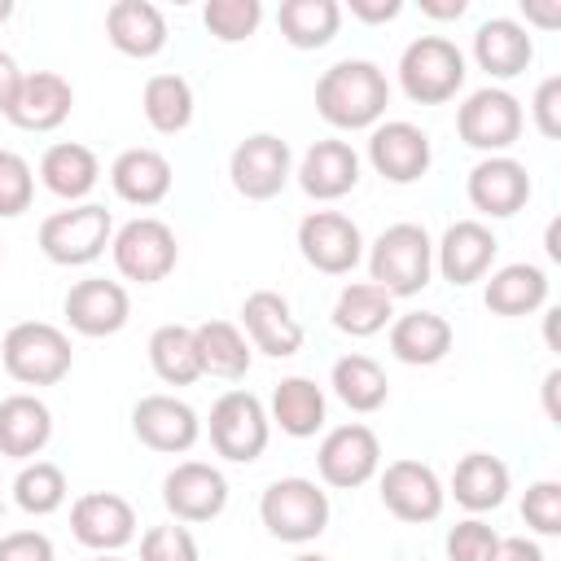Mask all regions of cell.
<instances>
[{
  "label": "cell",
  "mask_w": 561,
  "mask_h": 561,
  "mask_svg": "<svg viewBox=\"0 0 561 561\" xmlns=\"http://www.w3.org/2000/svg\"><path fill=\"white\" fill-rule=\"evenodd\" d=\"M390 83L377 61L346 57L316 79V114L337 131H373L386 118Z\"/></svg>",
  "instance_id": "obj_1"
},
{
  "label": "cell",
  "mask_w": 561,
  "mask_h": 561,
  "mask_svg": "<svg viewBox=\"0 0 561 561\" xmlns=\"http://www.w3.org/2000/svg\"><path fill=\"white\" fill-rule=\"evenodd\" d=\"M434 276V241L421 224H390L368 245V280L390 298H412Z\"/></svg>",
  "instance_id": "obj_2"
},
{
  "label": "cell",
  "mask_w": 561,
  "mask_h": 561,
  "mask_svg": "<svg viewBox=\"0 0 561 561\" xmlns=\"http://www.w3.org/2000/svg\"><path fill=\"white\" fill-rule=\"evenodd\" d=\"M465 53L447 35H416L399 53V88L416 105H447L465 88Z\"/></svg>",
  "instance_id": "obj_3"
},
{
  "label": "cell",
  "mask_w": 561,
  "mask_h": 561,
  "mask_svg": "<svg viewBox=\"0 0 561 561\" xmlns=\"http://www.w3.org/2000/svg\"><path fill=\"white\" fill-rule=\"evenodd\" d=\"M0 359H4V373L22 386H57L70 364H75V351H70V337L48 324V320H22L4 333L0 342Z\"/></svg>",
  "instance_id": "obj_4"
},
{
  "label": "cell",
  "mask_w": 561,
  "mask_h": 561,
  "mask_svg": "<svg viewBox=\"0 0 561 561\" xmlns=\"http://www.w3.org/2000/svg\"><path fill=\"white\" fill-rule=\"evenodd\" d=\"M259 522L280 543H311L329 526V491L311 478H276L259 500Z\"/></svg>",
  "instance_id": "obj_5"
},
{
  "label": "cell",
  "mask_w": 561,
  "mask_h": 561,
  "mask_svg": "<svg viewBox=\"0 0 561 561\" xmlns=\"http://www.w3.org/2000/svg\"><path fill=\"white\" fill-rule=\"evenodd\" d=\"M110 241H114V219L96 202H79V206L53 210L39 224V250L57 267H88V263H96L105 254Z\"/></svg>",
  "instance_id": "obj_6"
},
{
  "label": "cell",
  "mask_w": 561,
  "mask_h": 561,
  "mask_svg": "<svg viewBox=\"0 0 561 561\" xmlns=\"http://www.w3.org/2000/svg\"><path fill=\"white\" fill-rule=\"evenodd\" d=\"M206 434H210V447L215 456L232 460V465H250L267 451V438H272V421H267V408L259 394L250 390H228L210 403V421H206Z\"/></svg>",
  "instance_id": "obj_7"
},
{
  "label": "cell",
  "mask_w": 561,
  "mask_h": 561,
  "mask_svg": "<svg viewBox=\"0 0 561 561\" xmlns=\"http://www.w3.org/2000/svg\"><path fill=\"white\" fill-rule=\"evenodd\" d=\"M110 254H114V267L123 280H136V285H158L175 272L180 263V245H175V232L153 219V215H140V219H127L114 241H110Z\"/></svg>",
  "instance_id": "obj_8"
},
{
  "label": "cell",
  "mask_w": 561,
  "mask_h": 561,
  "mask_svg": "<svg viewBox=\"0 0 561 561\" xmlns=\"http://www.w3.org/2000/svg\"><path fill=\"white\" fill-rule=\"evenodd\" d=\"M522 127H526V114H522V101L508 88H478L456 110V136L469 149L486 153V158L513 149Z\"/></svg>",
  "instance_id": "obj_9"
},
{
  "label": "cell",
  "mask_w": 561,
  "mask_h": 561,
  "mask_svg": "<svg viewBox=\"0 0 561 561\" xmlns=\"http://www.w3.org/2000/svg\"><path fill=\"white\" fill-rule=\"evenodd\" d=\"M228 180L245 202H272L294 180V153L276 131H254L232 149Z\"/></svg>",
  "instance_id": "obj_10"
},
{
  "label": "cell",
  "mask_w": 561,
  "mask_h": 561,
  "mask_svg": "<svg viewBox=\"0 0 561 561\" xmlns=\"http://www.w3.org/2000/svg\"><path fill=\"white\" fill-rule=\"evenodd\" d=\"M381 469V443L364 421L333 425L316 447V473L333 491H355Z\"/></svg>",
  "instance_id": "obj_11"
},
{
  "label": "cell",
  "mask_w": 561,
  "mask_h": 561,
  "mask_svg": "<svg viewBox=\"0 0 561 561\" xmlns=\"http://www.w3.org/2000/svg\"><path fill=\"white\" fill-rule=\"evenodd\" d=\"M298 254L324 276H346L364 259V232L342 210H311L298 219Z\"/></svg>",
  "instance_id": "obj_12"
},
{
  "label": "cell",
  "mask_w": 561,
  "mask_h": 561,
  "mask_svg": "<svg viewBox=\"0 0 561 561\" xmlns=\"http://www.w3.org/2000/svg\"><path fill=\"white\" fill-rule=\"evenodd\" d=\"M162 504L171 522H184V526L215 522L228 508V478L206 460H180L162 478Z\"/></svg>",
  "instance_id": "obj_13"
},
{
  "label": "cell",
  "mask_w": 561,
  "mask_h": 561,
  "mask_svg": "<svg viewBox=\"0 0 561 561\" xmlns=\"http://www.w3.org/2000/svg\"><path fill=\"white\" fill-rule=\"evenodd\" d=\"M381 504L390 517L408 522V526H425L443 513L447 504V491L438 482V473L425 465V460H390L381 469Z\"/></svg>",
  "instance_id": "obj_14"
},
{
  "label": "cell",
  "mask_w": 561,
  "mask_h": 561,
  "mask_svg": "<svg viewBox=\"0 0 561 561\" xmlns=\"http://www.w3.org/2000/svg\"><path fill=\"white\" fill-rule=\"evenodd\" d=\"M368 162L381 180L390 184H416L430 162H434V149H430V136L408 123V118H386L368 131Z\"/></svg>",
  "instance_id": "obj_15"
},
{
  "label": "cell",
  "mask_w": 561,
  "mask_h": 561,
  "mask_svg": "<svg viewBox=\"0 0 561 561\" xmlns=\"http://www.w3.org/2000/svg\"><path fill=\"white\" fill-rule=\"evenodd\" d=\"M131 434L162 456H184L197 438H202V421L197 412L175 399V394H145L131 408Z\"/></svg>",
  "instance_id": "obj_16"
},
{
  "label": "cell",
  "mask_w": 561,
  "mask_h": 561,
  "mask_svg": "<svg viewBox=\"0 0 561 561\" xmlns=\"http://www.w3.org/2000/svg\"><path fill=\"white\" fill-rule=\"evenodd\" d=\"M70 535L92 552H118L136 539V508L114 491H88L70 504Z\"/></svg>",
  "instance_id": "obj_17"
},
{
  "label": "cell",
  "mask_w": 561,
  "mask_h": 561,
  "mask_svg": "<svg viewBox=\"0 0 561 561\" xmlns=\"http://www.w3.org/2000/svg\"><path fill=\"white\" fill-rule=\"evenodd\" d=\"M465 193H469V206L478 215L508 219V215H517L530 202V171L517 158H508V153H491V158H482L469 171Z\"/></svg>",
  "instance_id": "obj_18"
},
{
  "label": "cell",
  "mask_w": 561,
  "mask_h": 561,
  "mask_svg": "<svg viewBox=\"0 0 561 561\" xmlns=\"http://www.w3.org/2000/svg\"><path fill=\"white\" fill-rule=\"evenodd\" d=\"M66 324L83 337H110L127 324L131 316V298L118 280H105V276H88V280H75L66 289Z\"/></svg>",
  "instance_id": "obj_19"
},
{
  "label": "cell",
  "mask_w": 561,
  "mask_h": 561,
  "mask_svg": "<svg viewBox=\"0 0 561 561\" xmlns=\"http://www.w3.org/2000/svg\"><path fill=\"white\" fill-rule=\"evenodd\" d=\"M495 250H500V241L482 219H456V224H447L443 241L434 245V267L443 272L447 285L460 289L491 272Z\"/></svg>",
  "instance_id": "obj_20"
},
{
  "label": "cell",
  "mask_w": 561,
  "mask_h": 561,
  "mask_svg": "<svg viewBox=\"0 0 561 561\" xmlns=\"http://www.w3.org/2000/svg\"><path fill=\"white\" fill-rule=\"evenodd\" d=\"M241 324H245V342L272 359H289L302 351V324L294 316V307L276 294V289H254L241 302Z\"/></svg>",
  "instance_id": "obj_21"
},
{
  "label": "cell",
  "mask_w": 561,
  "mask_h": 561,
  "mask_svg": "<svg viewBox=\"0 0 561 561\" xmlns=\"http://www.w3.org/2000/svg\"><path fill=\"white\" fill-rule=\"evenodd\" d=\"M294 175L311 202H337L359 184V153L346 140H316L298 158Z\"/></svg>",
  "instance_id": "obj_22"
},
{
  "label": "cell",
  "mask_w": 561,
  "mask_h": 561,
  "mask_svg": "<svg viewBox=\"0 0 561 561\" xmlns=\"http://www.w3.org/2000/svg\"><path fill=\"white\" fill-rule=\"evenodd\" d=\"M75 110V88L57 70H31L22 75V92L9 110V123L22 131H57Z\"/></svg>",
  "instance_id": "obj_23"
},
{
  "label": "cell",
  "mask_w": 561,
  "mask_h": 561,
  "mask_svg": "<svg viewBox=\"0 0 561 561\" xmlns=\"http://www.w3.org/2000/svg\"><path fill=\"white\" fill-rule=\"evenodd\" d=\"M105 35L123 57L149 61L167 48V18L149 0H114L105 9Z\"/></svg>",
  "instance_id": "obj_24"
},
{
  "label": "cell",
  "mask_w": 561,
  "mask_h": 561,
  "mask_svg": "<svg viewBox=\"0 0 561 561\" xmlns=\"http://www.w3.org/2000/svg\"><path fill=\"white\" fill-rule=\"evenodd\" d=\"M473 61L478 70H486L491 79H513L535 61V39L530 26H522L517 18H486L473 31Z\"/></svg>",
  "instance_id": "obj_25"
},
{
  "label": "cell",
  "mask_w": 561,
  "mask_h": 561,
  "mask_svg": "<svg viewBox=\"0 0 561 561\" xmlns=\"http://www.w3.org/2000/svg\"><path fill=\"white\" fill-rule=\"evenodd\" d=\"M53 438V412L35 394H9L0 399V456L9 460H35Z\"/></svg>",
  "instance_id": "obj_26"
},
{
  "label": "cell",
  "mask_w": 561,
  "mask_h": 561,
  "mask_svg": "<svg viewBox=\"0 0 561 561\" xmlns=\"http://www.w3.org/2000/svg\"><path fill=\"white\" fill-rule=\"evenodd\" d=\"M96 180H101V162H96V153H92L88 145H79V140H57V145H48L44 158H39V184H44L53 197L70 202V206H79V202L96 188Z\"/></svg>",
  "instance_id": "obj_27"
},
{
  "label": "cell",
  "mask_w": 561,
  "mask_h": 561,
  "mask_svg": "<svg viewBox=\"0 0 561 561\" xmlns=\"http://www.w3.org/2000/svg\"><path fill=\"white\" fill-rule=\"evenodd\" d=\"M171 162H167V153H158V149H123L118 158H114V167H110V184H114V193L127 202V206H158L167 193H171Z\"/></svg>",
  "instance_id": "obj_28"
},
{
  "label": "cell",
  "mask_w": 561,
  "mask_h": 561,
  "mask_svg": "<svg viewBox=\"0 0 561 561\" xmlns=\"http://www.w3.org/2000/svg\"><path fill=\"white\" fill-rule=\"evenodd\" d=\"M390 355L412 368H430L451 351V324L438 311H403L390 320Z\"/></svg>",
  "instance_id": "obj_29"
},
{
  "label": "cell",
  "mask_w": 561,
  "mask_h": 561,
  "mask_svg": "<svg viewBox=\"0 0 561 561\" xmlns=\"http://www.w3.org/2000/svg\"><path fill=\"white\" fill-rule=\"evenodd\" d=\"M482 302L491 316H504V320H517V316H530L548 302V272L535 267V263H504L491 272L486 289H482Z\"/></svg>",
  "instance_id": "obj_30"
},
{
  "label": "cell",
  "mask_w": 561,
  "mask_h": 561,
  "mask_svg": "<svg viewBox=\"0 0 561 561\" xmlns=\"http://www.w3.org/2000/svg\"><path fill=\"white\" fill-rule=\"evenodd\" d=\"M447 491H451L456 504L469 508L473 517H478V513H491V508H500V504L508 500V465H504L500 456H491V451H469V456L456 460Z\"/></svg>",
  "instance_id": "obj_31"
},
{
  "label": "cell",
  "mask_w": 561,
  "mask_h": 561,
  "mask_svg": "<svg viewBox=\"0 0 561 561\" xmlns=\"http://www.w3.org/2000/svg\"><path fill=\"white\" fill-rule=\"evenodd\" d=\"M324 412H329L324 390L311 377H280L272 390L267 421H276L280 434H289V438H316L324 430Z\"/></svg>",
  "instance_id": "obj_32"
},
{
  "label": "cell",
  "mask_w": 561,
  "mask_h": 561,
  "mask_svg": "<svg viewBox=\"0 0 561 561\" xmlns=\"http://www.w3.org/2000/svg\"><path fill=\"white\" fill-rule=\"evenodd\" d=\"M197 337V359H202V377H224V381H241L250 373L254 346L245 342V333L232 320H202L193 329Z\"/></svg>",
  "instance_id": "obj_33"
},
{
  "label": "cell",
  "mask_w": 561,
  "mask_h": 561,
  "mask_svg": "<svg viewBox=\"0 0 561 561\" xmlns=\"http://www.w3.org/2000/svg\"><path fill=\"white\" fill-rule=\"evenodd\" d=\"M276 26L289 48L316 53V48L333 44V35L342 26V4L337 0H285L276 9Z\"/></svg>",
  "instance_id": "obj_34"
},
{
  "label": "cell",
  "mask_w": 561,
  "mask_h": 561,
  "mask_svg": "<svg viewBox=\"0 0 561 561\" xmlns=\"http://www.w3.org/2000/svg\"><path fill=\"white\" fill-rule=\"evenodd\" d=\"M394 320V298L386 289H377L373 280H351L342 285L337 302H333V329L346 337H373L381 329H390Z\"/></svg>",
  "instance_id": "obj_35"
},
{
  "label": "cell",
  "mask_w": 561,
  "mask_h": 561,
  "mask_svg": "<svg viewBox=\"0 0 561 561\" xmlns=\"http://www.w3.org/2000/svg\"><path fill=\"white\" fill-rule=\"evenodd\" d=\"M140 110H145V123L158 131V136H180L188 123H193V83L184 75H149L145 92H140Z\"/></svg>",
  "instance_id": "obj_36"
},
{
  "label": "cell",
  "mask_w": 561,
  "mask_h": 561,
  "mask_svg": "<svg viewBox=\"0 0 561 561\" xmlns=\"http://www.w3.org/2000/svg\"><path fill=\"white\" fill-rule=\"evenodd\" d=\"M329 386H333V394L351 408V412H377V408H386V399H390V381H386V368L373 359V355H342L337 364H333V373H329Z\"/></svg>",
  "instance_id": "obj_37"
},
{
  "label": "cell",
  "mask_w": 561,
  "mask_h": 561,
  "mask_svg": "<svg viewBox=\"0 0 561 561\" xmlns=\"http://www.w3.org/2000/svg\"><path fill=\"white\" fill-rule=\"evenodd\" d=\"M149 368L158 373V381L167 386H193L202 377V359H197V337L188 324H158L149 333Z\"/></svg>",
  "instance_id": "obj_38"
},
{
  "label": "cell",
  "mask_w": 561,
  "mask_h": 561,
  "mask_svg": "<svg viewBox=\"0 0 561 561\" xmlns=\"http://www.w3.org/2000/svg\"><path fill=\"white\" fill-rule=\"evenodd\" d=\"M66 473H61V465H53V460H31V465H22L18 469V478H13V504L22 508V513H31V517H48V513H57L61 504H66Z\"/></svg>",
  "instance_id": "obj_39"
},
{
  "label": "cell",
  "mask_w": 561,
  "mask_h": 561,
  "mask_svg": "<svg viewBox=\"0 0 561 561\" xmlns=\"http://www.w3.org/2000/svg\"><path fill=\"white\" fill-rule=\"evenodd\" d=\"M202 22L219 44H241V39H250L259 31L263 4L259 0H206Z\"/></svg>",
  "instance_id": "obj_40"
},
{
  "label": "cell",
  "mask_w": 561,
  "mask_h": 561,
  "mask_svg": "<svg viewBox=\"0 0 561 561\" xmlns=\"http://www.w3.org/2000/svg\"><path fill=\"white\" fill-rule=\"evenodd\" d=\"M35 202V171L18 149H0V219L26 215Z\"/></svg>",
  "instance_id": "obj_41"
},
{
  "label": "cell",
  "mask_w": 561,
  "mask_h": 561,
  "mask_svg": "<svg viewBox=\"0 0 561 561\" xmlns=\"http://www.w3.org/2000/svg\"><path fill=\"white\" fill-rule=\"evenodd\" d=\"M140 561H197V539L184 522H162L140 535Z\"/></svg>",
  "instance_id": "obj_42"
},
{
  "label": "cell",
  "mask_w": 561,
  "mask_h": 561,
  "mask_svg": "<svg viewBox=\"0 0 561 561\" xmlns=\"http://www.w3.org/2000/svg\"><path fill=\"white\" fill-rule=\"evenodd\" d=\"M522 517L535 535H561V482L539 478L522 495Z\"/></svg>",
  "instance_id": "obj_43"
},
{
  "label": "cell",
  "mask_w": 561,
  "mask_h": 561,
  "mask_svg": "<svg viewBox=\"0 0 561 561\" xmlns=\"http://www.w3.org/2000/svg\"><path fill=\"white\" fill-rule=\"evenodd\" d=\"M500 535L482 517H465L447 530V561H491Z\"/></svg>",
  "instance_id": "obj_44"
},
{
  "label": "cell",
  "mask_w": 561,
  "mask_h": 561,
  "mask_svg": "<svg viewBox=\"0 0 561 561\" xmlns=\"http://www.w3.org/2000/svg\"><path fill=\"white\" fill-rule=\"evenodd\" d=\"M530 114H535V127H539L548 140L561 136V75H548V79L535 88Z\"/></svg>",
  "instance_id": "obj_45"
},
{
  "label": "cell",
  "mask_w": 561,
  "mask_h": 561,
  "mask_svg": "<svg viewBox=\"0 0 561 561\" xmlns=\"http://www.w3.org/2000/svg\"><path fill=\"white\" fill-rule=\"evenodd\" d=\"M53 539L44 530H9L0 535V561H53Z\"/></svg>",
  "instance_id": "obj_46"
},
{
  "label": "cell",
  "mask_w": 561,
  "mask_h": 561,
  "mask_svg": "<svg viewBox=\"0 0 561 561\" xmlns=\"http://www.w3.org/2000/svg\"><path fill=\"white\" fill-rule=\"evenodd\" d=\"M346 9H351V18L377 26V22H394L403 13V0H346Z\"/></svg>",
  "instance_id": "obj_47"
},
{
  "label": "cell",
  "mask_w": 561,
  "mask_h": 561,
  "mask_svg": "<svg viewBox=\"0 0 561 561\" xmlns=\"http://www.w3.org/2000/svg\"><path fill=\"white\" fill-rule=\"evenodd\" d=\"M491 561H543V548L535 539H526V535H500Z\"/></svg>",
  "instance_id": "obj_48"
},
{
  "label": "cell",
  "mask_w": 561,
  "mask_h": 561,
  "mask_svg": "<svg viewBox=\"0 0 561 561\" xmlns=\"http://www.w3.org/2000/svg\"><path fill=\"white\" fill-rule=\"evenodd\" d=\"M18 92H22V70H18L13 53L0 48V114H4V118H9V110H13V101H18Z\"/></svg>",
  "instance_id": "obj_49"
},
{
  "label": "cell",
  "mask_w": 561,
  "mask_h": 561,
  "mask_svg": "<svg viewBox=\"0 0 561 561\" xmlns=\"http://www.w3.org/2000/svg\"><path fill=\"white\" fill-rule=\"evenodd\" d=\"M522 13H526V22H535V26H543V31L561 26V0H552V4H543V0H522Z\"/></svg>",
  "instance_id": "obj_50"
},
{
  "label": "cell",
  "mask_w": 561,
  "mask_h": 561,
  "mask_svg": "<svg viewBox=\"0 0 561 561\" xmlns=\"http://www.w3.org/2000/svg\"><path fill=\"white\" fill-rule=\"evenodd\" d=\"M469 0H421V13L425 18H438V22H451V18H465Z\"/></svg>",
  "instance_id": "obj_51"
},
{
  "label": "cell",
  "mask_w": 561,
  "mask_h": 561,
  "mask_svg": "<svg viewBox=\"0 0 561 561\" xmlns=\"http://www.w3.org/2000/svg\"><path fill=\"white\" fill-rule=\"evenodd\" d=\"M557 386H561V368H548V377H543V412H548V421H557V425H561V408H557Z\"/></svg>",
  "instance_id": "obj_52"
},
{
  "label": "cell",
  "mask_w": 561,
  "mask_h": 561,
  "mask_svg": "<svg viewBox=\"0 0 561 561\" xmlns=\"http://www.w3.org/2000/svg\"><path fill=\"white\" fill-rule=\"evenodd\" d=\"M557 232H561V224L552 219V224H548V237H543V245H548V259H552V263H561V237H557Z\"/></svg>",
  "instance_id": "obj_53"
},
{
  "label": "cell",
  "mask_w": 561,
  "mask_h": 561,
  "mask_svg": "<svg viewBox=\"0 0 561 561\" xmlns=\"http://www.w3.org/2000/svg\"><path fill=\"white\" fill-rule=\"evenodd\" d=\"M557 316H561L557 307L543 316V337H548V346H552V351H561V342H557Z\"/></svg>",
  "instance_id": "obj_54"
},
{
  "label": "cell",
  "mask_w": 561,
  "mask_h": 561,
  "mask_svg": "<svg viewBox=\"0 0 561 561\" xmlns=\"http://www.w3.org/2000/svg\"><path fill=\"white\" fill-rule=\"evenodd\" d=\"M13 18V0H0V22H9Z\"/></svg>",
  "instance_id": "obj_55"
},
{
  "label": "cell",
  "mask_w": 561,
  "mask_h": 561,
  "mask_svg": "<svg viewBox=\"0 0 561 561\" xmlns=\"http://www.w3.org/2000/svg\"><path fill=\"white\" fill-rule=\"evenodd\" d=\"M294 561H329V557H320V552H298Z\"/></svg>",
  "instance_id": "obj_56"
},
{
  "label": "cell",
  "mask_w": 561,
  "mask_h": 561,
  "mask_svg": "<svg viewBox=\"0 0 561 561\" xmlns=\"http://www.w3.org/2000/svg\"><path fill=\"white\" fill-rule=\"evenodd\" d=\"M92 561H123V557H118V552H96Z\"/></svg>",
  "instance_id": "obj_57"
},
{
  "label": "cell",
  "mask_w": 561,
  "mask_h": 561,
  "mask_svg": "<svg viewBox=\"0 0 561 561\" xmlns=\"http://www.w3.org/2000/svg\"><path fill=\"white\" fill-rule=\"evenodd\" d=\"M0 517H4V500H0Z\"/></svg>",
  "instance_id": "obj_58"
}]
</instances>
